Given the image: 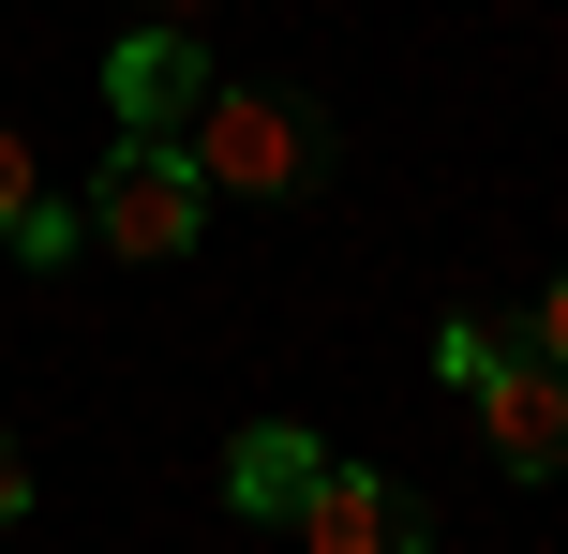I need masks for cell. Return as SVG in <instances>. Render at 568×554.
<instances>
[{"mask_svg":"<svg viewBox=\"0 0 568 554\" xmlns=\"http://www.w3.org/2000/svg\"><path fill=\"white\" fill-rule=\"evenodd\" d=\"M90 240H105V255H135V270H180L210 240V180H195V150L180 135H120L105 165H90Z\"/></svg>","mask_w":568,"mask_h":554,"instance_id":"cell-2","label":"cell"},{"mask_svg":"<svg viewBox=\"0 0 568 554\" xmlns=\"http://www.w3.org/2000/svg\"><path fill=\"white\" fill-rule=\"evenodd\" d=\"M314 465H329V450H314L300 420H255V435L225 450V510H240V525H300V495H314Z\"/></svg>","mask_w":568,"mask_h":554,"instance_id":"cell-6","label":"cell"},{"mask_svg":"<svg viewBox=\"0 0 568 554\" xmlns=\"http://www.w3.org/2000/svg\"><path fill=\"white\" fill-rule=\"evenodd\" d=\"M210 105V46H195V16H135L105 46V120L120 135H180V120Z\"/></svg>","mask_w":568,"mask_h":554,"instance_id":"cell-3","label":"cell"},{"mask_svg":"<svg viewBox=\"0 0 568 554\" xmlns=\"http://www.w3.org/2000/svg\"><path fill=\"white\" fill-rule=\"evenodd\" d=\"M150 16H195V0H150Z\"/></svg>","mask_w":568,"mask_h":554,"instance_id":"cell-12","label":"cell"},{"mask_svg":"<svg viewBox=\"0 0 568 554\" xmlns=\"http://www.w3.org/2000/svg\"><path fill=\"white\" fill-rule=\"evenodd\" d=\"M509 345H539V360H554V375H568V270H554V285H539V300H524V330H509Z\"/></svg>","mask_w":568,"mask_h":554,"instance_id":"cell-10","label":"cell"},{"mask_svg":"<svg viewBox=\"0 0 568 554\" xmlns=\"http://www.w3.org/2000/svg\"><path fill=\"white\" fill-rule=\"evenodd\" d=\"M479 450H494L509 480H554V465H568V375H554L539 345H509V360L479 375Z\"/></svg>","mask_w":568,"mask_h":554,"instance_id":"cell-4","label":"cell"},{"mask_svg":"<svg viewBox=\"0 0 568 554\" xmlns=\"http://www.w3.org/2000/svg\"><path fill=\"white\" fill-rule=\"evenodd\" d=\"M0 525H30V450L0 435Z\"/></svg>","mask_w":568,"mask_h":554,"instance_id":"cell-11","label":"cell"},{"mask_svg":"<svg viewBox=\"0 0 568 554\" xmlns=\"http://www.w3.org/2000/svg\"><path fill=\"white\" fill-rule=\"evenodd\" d=\"M75 240H90V210H60V195H30V210H16V255H30V270H60Z\"/></svg>","mask_w":568,"mask_h":554,"instance_id":"cell-8","label":"cell"},{"mask_svg":"<svg viewBox=\"0 0 568 554\" xmlns=\"http://www.w3.org/2000/svg\"><path fill=\"white\" fill-rule=\"evenodd\" d=\"M30 195H45V150H30L16 120H0V240H16V210H30Z\"/></svg>","mask_w":568,"mask_h":554,"instance_id":"cell-9","label":"cell"},{"mask_svg":"<svg viewBox=\"0 0 568 554\" xmlns=\"http://www.w3.org/2000/svg\"><path fill=\"white\" fill-rule=\"evenodd\" d=\"M180 150H195L210 195H255V210H284V195L329 180V120H314L300 90H255V75H210V105L180 120Z\"/></svg>","mask_w":568,"mask_h":554,"instance_id":"cell-1","label":"cell"},{"mask_svg":"<svg viewBox=\"0 0 568 554\" xmlns=\"http://www.w3.org/2000/svg\"><path fill=\"white\" fill-rule=\"evenodd\" d=\"M300 540H314V554H434V510L404 495V480H374V465H314Z\"/></svg>","mask_w":568,"mask_h":554,"instance_id":"cell-5","label":"cell"},{"mask_svg":"<svg viewBox=\"0 0 568 554\" xmlns=\"http://www.w3.org/2000/svg\"><path fill=\"white\" fill-rule=\"evenodd\" d=\"M494 360H509V330H494V315H449V330H434V375H449V390H479Z\"/></svg>","mask_w":568,"mask_h":554,"instance_id":"cell-7","label":"cell"}]
</instances>
